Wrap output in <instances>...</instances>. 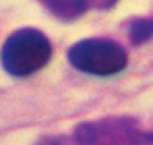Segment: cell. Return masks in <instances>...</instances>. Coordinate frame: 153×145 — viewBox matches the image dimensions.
Here are the masks:
<instances>
[{
	"label": "cell",
	"instance_id": "3957f363",
	"mask_svg": "<svg viewBox=\"0 0 153 145\" xmlns=\"http://www.w3.org/2000/svg\"><path fill=\"white\" fill-rule=\"evenodd\" d=\"M70 64L91 75H114L126 68L128 56L118 43L111 39H83L68 50Z\"/></svg>",
	"mask_w": 153,
	"mask_h": 145
},
{
	"label": "cell",
	"instance_id": "5b68a950",
	"mask_svg": "<svg viewBox=\"0 0 153 145\" xmlns=\"http://www.w3.org/2000/svg\"><path fill=\"white\" fill-rule=\"evenodd\" d=\"M128 37L134 45H142L153 39V18H134L128 21Z\"/></svg>",
	"mask_w": 153,
	"mask_h": 145
},
{
	"label": "cell",
	"instance_id": "52a82bcc",
	"mask_svg": "<svg viewBox=\"0 0 153 145\" xmlns=\"http://www.w3.org/2000/svg\"><path fill=\"white\" fill-rule=\"evenodd\" d=\"M87 8H97V10H108L112 8L118 0H85Z\"/></svg>",
	"mask_w": 153,
	"mask_h": 145
},
{
	"label": "cell",
	"instance_id": "7a4b0ae2",
	"mask_svg": "<svg viewBox=\"0 0 153 145\" xmlns=\"http://www.w3.org/2000/svg\"><path fill=\"white\" fill-rule=\"evenodd\" d=\"M78 145H147L153 143V134L142 132L134 118L111 116L93 122H82L74 130Z\"/></svg>",
	"mask_w": 153,
	"mask_h": 145
},
{
	"label": "cell",
	"instance_id": "277c9868",
	"mask_svg": "<svg viewBox=\"0 0 153 145\" xmlns=\"http://www.w3.org/2000/svg\"><path fill=\"white\" fill-rule=\"evenodd\" d=\"M54 18L64 21H74L79 16L85 14L87 2L85 0H39Z\"/></svg>",
	"mask_w": 153,
	"mask_h": 145
},
{
	"label": "cell",
	"instance_id": "6da1fadb",
	"mask_svg": "<svg viewBox=\"0 0 153 145\" xmlns=\"http://www.w3.org/2000/svg\"><path fill=\"white\" fill-rule=\"evenodd\" d=\"M51 41L39 29H18L6 39L0 52L4 70L14 78H27L51 60Z\"/></svg>",
	"mask_w": 153,
	"mask_h": 145
},
{
	"label": "cell",
	"instance_id": "8992f818",
	"mask_svg": "<svg viewBox=\"0 0 153 145\" xmlns=\"http://www.w3.org/2000/svg\"><path fill=\"white\" fill-rule=\"evenodd\" d=\"M37 145H72V141L64 135H49V138H41Z\"/></svg>",
	"mask_w": 153,
	"mask_h": 145
}]
</instances>
